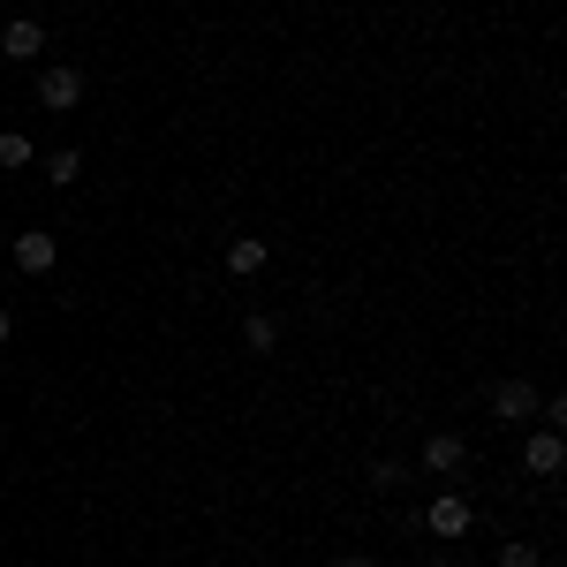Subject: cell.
<instances>
[{"mask_svg": "<svg viewBox=\"0 0 567 567\" xmlns=\"http://www.w3.org/2000/svg\"><path fill=\"white\" fill-rule=\"evenodd\" d=\"M470 529H477V507L462 492H439L432 507H424V537H439V545H462Z\"/></svg>", "mask_w": 567, "mask_h": 567, "instance_id": "6da1fadb", "label": "cell"}, {"mask_svg": "<svg viewBox=\"0 0 567 567\" xmlns=\"http://www.w3.org/2000/svg\"><path fill=\"white\" fill-rule=\"evenodd\" d=\"M416 462H424L432 477L462 484V477H470V439H462V432H432V439H424V454H416Z\"/></svg>", "mask_w": 567, "mask_h": 567, "instance_id": "7a4b0ae2", "label": "cell"}, {"mask_svg": "<svg viewBox=\"0 0 567 567\" xmlns=\"http://www.w3.org/2000/svg\"><path fill=\"white\" fill-rule=\"evenodd\" d=\"M53 265H61V235H53V227H23V235H16V272L45 280Z\"/></svg>", "mask_w": 567, "mask_h": 567, "instance_id": "3957f363", "label": "cell"}, {"mask_svg": "<svg viewBox=\"0 0 567 567\" xmlns=\"http://www.w3.org/2000/svg\"><path fill=\"white\" fill-rule=\"evenodd\" d=\"M39 106L45 114H76L84 106V69H39Z\"/></svg>", "mask_w": 567, "mask_h": 567, "instance_id": "277c9868", "label": "cell"}, {"mask_svg": "<svg viewBox=\"0 0 567 567\" xmlns=\"http://www.w3.org/2000/svg\"><path fill=\"white\" fill-rule=\"evenodd\" d=\"M523 470H529L537 484H553V477L567 470V439H560V432H529V439H523Z\"/></svg>", "mask_w": 567, "mask_h": 567, "instance_id": "5b68a950", "label": "cell"}, {"mask_svg": "<svg viewBox=\"0 0 567 567\" xmlns=\"http://www.w3.org/2000/svg\"><path fill=\"white\" fill-rule=\"evenodd\" d=\"M492 416H499V424H529V416H537V386H529V379H499V386H492Z\"/></svg>", "mask_w": 567, "mask_h": 567, "instance_id": "8992f818", "label": "cell"}, {"mask_svg": "<svg viewBox=\"0 0 567 567\" xmlns=\"http://www.w3.org/2000/svg\"><path fill=\"white\" fill-rule=\"evenodd\" d=\"M0 53H8V61H23V69H31V61H39V53H45V23H31V16H16V23H8V31H0Z\"/></svg>", "mask_w": 567, "mask_h": 567, "instance_id": "52a82bcc", "label": "cell"}, {"mask_svg": "<svg viewBox=\"0 0 567 567\" xmlns=\"http://www.w3.org/2000/svg\"><path fill=\"white\" fill-rule=\"evenodd\" d=\"M243 349H250V355L280 349V318H272V310H250V318H243Z\"/></svg>", "mask_w": 567, "mask_h": 567, "instance_id": "ba28073f", "label": "cell"}, {"mask_svg": "<svg viewBox=\"0 0 567 567\" xmlns=\"http://www.w3.org/2000/svg\"><path fill=\"white\" fill-rule=\"evenodd\" d=\"M39 167H45L53 189H76V182H84V152H69V144H61V152H45Z\"/></svg>", "mask_w": 567, "mask_h": 567, "instance_id": "9c48e42d", "label": "cell"}, {"mask_svg": "<svg viewBox=\"0 0 567 567\" xmlns=\"http://www.w3.org/2000/svg\"><path fill=\"white\" fill-rule=\"evenodd\" d=\"M258 265H265V235H235V243H227V272H235V280H250Z\"/></svg>", "mask_w": 567, "mask_h": 567, "instance_id": "30bf717a", "label": "cell"}, {"mask_svg": "<svg viewBox=\"0 0 567 567\" xmlns=\"http://www.w3.org/2000/svg\"><path fill=\"white\" fill-rule=\"evenodd\" d=\"M39 152H31V136H16V130H0V167H31Z\"/></svg>", "mask_w": 567, "mask_h": 567, "instance_id": "8fae6325", "label": "cell"}, {"mask_svg": "<svg viewBox=\"0 0 567 567\" xmlns=\"http://www.w3.org/2000/svg\"><path fill=\"white\" fill-rule=\"evenodd\" d=\"M499 567H537V545H529V537H507V545H499Z\"/></svg>", "mask_w": 567, "mask_h": 567, "instance_id": "7c38bea8", "label": "cell"}, {"mask_svg": "<svg viewBox=\"0 0 567 567\" xmlns=\"http://www.w3.org/2000/svg\"><path fill=\"white\" fill-rule=\"evenodd\" d=\"M363 477H371V492H393V484L409 477V470H401V462H371V470H363Z\"/></svg>", "mask_w": 567, "mask_h": 567, "instance_id": "4fadbf2b", "label": "cell"}, {"mask_svg": "<svg viewBox=\"0 0 567 567\" xmlns=\"http://www.w3.org/2000/svg\"><path fill=\"white\" fill-rule=\"evenodd\" d=\"M333 567H386V560H363V553H341Z\"/></svg>", "mask_w": 567, "mask_h": 567, "instance_id": "5bb4252c", "label": "cell"}, {"mask_svg": "<svg viewBox=\"0 0 567 567\" xmlns=\"http://www.w3.org/2000/svg\"><path fill=\"white\" fill-rule=\"evenodd\" d=\"M8 333H16V318H8V303H0V349H8Z\"/></svg>", "mask_w": 567, "mask_h": 567, "instance_id": "9a60e30c", "label": "cell"}, {"mask_svg": "<svg viewBox=\"0 0 567 567\" xmlns=\"http://www.w3.org/2000/svg\"><path fill=\"white\" fill-rule=\"evenodd\" d=\"M432 567H462V560H432Z\"/></svg>", "mask_w": 567, "mask_h": 567, "instance_id": "2e32d148", "label": "cell"}]
</instances>
